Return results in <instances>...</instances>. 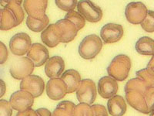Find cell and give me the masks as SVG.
I'll use <instances>...</instances> for the list:
<instances>
[{
  "label": "cell",
  "instance_id": "d6a6232c",
  "mask_svg": "<svg viewBox=\"0 0 154 116\" xmlns=\"http://www.w3.org/2000/svg\"><path fill=\"white\" fill-rule=\"evenodd\" d=\"M91 107L93 109V116H108V111L103 105H93Z\"/></svg>",
  "mask_w": 154,
  "mask_h": 116
},
{
  "label": "cell",
  "instance_id": "30bf717a",
  "mask_svg": "<svg viewBox=\"0 0 154 116\" xmlns=\"http://www.w3.org/2000/svg\"><path fill=\"white\" fill-rule=\"evenodd\" d=\"M123 36V28L116 23H107L102 27L100 37L106 44H113L120 40Z\"/></svg>",
  "mask_w": 154,
  "mask_h": 116
},
{
  "label": "cell",
  "instance_id": "484cf974",
  "mask_svg": "<svg viewBox=\"0 0 154 116\" xmlns=\"http://www.w3.org/2000/svg\"><path fill=\"white\" fill-rule=\"evenodd\" d=\"M49 23V17L46 15L41 19H32L29 16H28L26 19V25L28 28L32 31L36 32V33L43 31L48 27Z\"/></svg>",
  "mask_w": 154,
  "mask_h": 116
},
{
  "label": "cell",
  "instance_id": "8d00e7d4",
  "mask_svg": "<svg viewBox=\"0 0 154 116\" xmlns=\"http://www.w3.org/2000/svg\"><path fill=\"white\" fill-rule=\"evenodd\" d=\"M35 111L38 114V116H52V113L47 108H41L37 109Z\"/></svg>",
  "mask_w": 154,
  "mask_h": 116
},
{
  "label": "cell",
  "instance_id": "e0dca14e",
  "mask_svg": "<svg viewBox=\"0 0 154 116\" xmlns=\"http://www.w3.org/2000/svg\"><path fill=\"white\" fill-rule=\"evenodd\" d=\"M55 24L58 27L61 36V43L67 44L72 41L77 36L78 30L72 22L67 19H60Z\"/></svg>",
  "mask_w": 154,
  "mask_h": 116
},
{
  "label": "cell",
  "instance_id": "ab89813d",
  "mask_svg": "<svg viewBox=\"0 0 154 116\" xmlns=\"http://www.w3.org/2000/svg\"><path fill=\"white\" fill-rule=\"evenodd\" d=\"M150 116H153V111L150 112Z\"/></svg>",
  "mask_w": 154,
  "mask_h": 116
},
{
  "label": "cell",
  "instance_id": "7a4b0ae2",
  "mask_svg": "<svg viewBox=\"0 0 154 116\" xmlns=\"http://www.w3.org/2000/svg\"><path fill=\"white\" fill-rule=\"evenodd\" d=\"M103 48L102 40L96 34H90L83 38L79 46V53L81 57L90 60L96 57Z\"/></svg>",
  "mask_w": 154,
  "mask_h": 116
},
{
  "label": "cell",
  "instance_id": "4fadbf2b",
  "mask_svg": "<svg viewBox=\"0 0 154 116\" xmlns=\"http://www.w3.org/2000/svg\"><path fill=\"white\" fill-rule=\"evenodd\" d=\"M118 83L113 78L105 76L98 82V92L103 98L109 99L118 92Z\"/></svg>",
  "mask_w": 154,
  "mask_h": 116
},
{
  "label": "cell",
  "instance_id": "e575fe53",
  "mask_svg": "<svg viewBox=\"0 0 154 116\" xmlns=\"http://www.w3.org/2000/svg\"><path fill=\"white\" fill-rule=\"evenodd\" d=\"M9 53H8L6 46L0 41V64H3L7 60Z\"/></svg>",
  "mask_w": 154,
  "mask_h": 116
},
{
  "label": "cell",
  "instance_id": "5b68a950",
  "mask_svg": "<svg viewBox=\"0 0 154 116\" xmlns=\"http://www.w3.org/2000/svg\"><path fill=\"white\" fill-rule=\"evenodd\" d=\"M97 96V88L96 84L90 79L81 81L80 85L76 91L77 99L80 103L90 105L96 101Z\"/></svg>",
  "mask_w": 154,
  "mask_h": 116
},
{
  "label": "cell",
  "instance_id": "d590c367",
  "mask_svg": "<svg viewBox=\"0 0 154 116\" xmlns=\"http://www.w3.org/2000/svg\"><path fill=\"white\" fill-rule=\"evenodd\" d=\"M16 116H38V114H37L36 111H34L33 109L29 108L26 110V111H19Z\"/></svg>",
  "mask_w": 154,
  "mask_h": 116
},
{
  "label": "cell",
  "instance_id": "cb8c5ba5",
  "mask_svg": "<svg viewBox=\"0 0 154 116\" xmlns=\"http://www.w3.org/2000/svg\"><path fill=\"white\" fill-rule=\"evenodd\" d=\"M152 88H153V86H150L143 80L140 79L138 77H136V78L130 80L126 83V86H125V92L134 90V91L140 92L145 96L147 92Z\"/></svg>",
  "mask_w": 154,
  "mask_h": 116
},
{
  "label": "cell",
  "instance_id": "60d3db41",
  "mask_svg": "<svg viewBox=\"0 0 154 116\" xmlns=\"http://www.w3.org/2000/svg\"><path fill=\"white\" fill-rule=\"evenodd\" d=\"M0 11H1V9H0Z\"/></svg>",
  "mask_w": 154,
  "mask_h": 116
},
{
  "label": "cell",
  "instance_id": "44dd1931",
  "mask_svg": "<svg viewBox=\"0 0 154 116\" xmlns=\"http://www.w3.org/2000/svg\"><path fill=\"white\" fill-rule=\"evenodd\" d=\"M22 2L23 1H0V4L4 8L9 9L14 16L17 26L21 24L25 16L24 11L21 5Z\"/></svg>",
  "mask_w": 154,
  "mask_h": 116
},
{
  "label": "cell",
  "instance_id": "603a6c76",
  "mask_svg": "<svg viewBox=\"0 0 154 116\" xmlns=\"http://www.w3.org/2000/svg\"><path fill=\"white\" fill-rule=\"evenodd\" d=\"M17 27L16 19L12 12L6 8L0 11V30H9Z\"/></svg>",
  "mask_w": 154,
  "mask_h": 116
},
{
  "label": "cell",
  "instance_id": "d6986e66",
  "mask_svg": "<svg viewBox=\"0 0 154 116\" xmlns=\"http://www.w3.org/2000/svg\"><path fill=\"white\" fill-rule=\"evenodd\" d=\"M60 79L67 87V94H71L77 91L81 83V76L77 70L70 69L66 70L60 76Z\"/></svg>",
  "mask_w": 154,
  "mask_h": 116
},
{
  "label": "cell",
  "instance_id": "3957f363",
  "mask_svg": "<svg viewBox=\"0 0 154 116\" xmlns=\"http://www.w3.org/2000/svg\"><path fill=\"white\" fill-rule=\"evenodd\" d=\"M34 64L27 56L16 58L9 68L11 76L16 80H23L31 75L34 70Z\"/></svg>",
  "mask_w": 154,
  "mask_h": 116
},
{
  "label": "cell",
  "instance_id": "6da1fadb",
  "mask_svg": "<svg viewBox=\"0 0 154 116\" xmlns=\"http://www.w3.org/2000/svg\"><path fill=\"white\" fill-rule=\"evenodd\" d=\"M131 69V60L125 54L116 56L107 67L109 77L116 81H123L129 76Z\"/></svg>",
  "mask_w": 154,
  "mask_h": 116
},
{
  "label": "cell",
  "instance_id": "83f0119b",
  "mask_svg": "<svg viewBox=\"0 0 154 116\" xmlns=\"http://www.w3.org/2000/svg\"><path fill=\"white\" fill-rule=\"evenodd\" d=\"M73 116H93L92 107L85 103H79L75 106Z\"/></svg>",
  "mask_w": 154,
  "mask_h": 116
},
{
  "label": "cell",
  "instance_id": "8992f818",
  "mask_svg": "<svg viewBox=\"0 0 154 116\" xmlns=\"http://www.w3.org/2000/svg\"><path fill=\"white\" fill-rule=\"evenodd\" d=\"M147 9L145 4L141 2H130L126 5L125 16L126 20L132 24H140L146 16Z\"/></svg>",
  "mask_w": 154,
  "mask_h": 116
},
{
  "label": "cell",
  "instance_id": "ac0fdd59",
  "mask_svg": "<svg viewBox=\"0 0 154 116\" xmlns=\"http://www.w3.org/2000/svg\"><path fill=\"white\" fill-rule=\"evenodd\" d=\"M42 41L49 47H55L61 43L60 30L56 24H50L41 34Z\"/></svg>",
  "mask_w": 154,
  "mask_h": 116
},
{
  "label": "cell",
  "instance_id": "9a60e30c",
  "mask_svg": "<svg viewBox=\"0 0 154 116\" xmlns=\"http://www.w3.org/2000/svg\"><path fill=\"white\" fill-rule=\"evenodd\" d=\"M126 99L128 104L132 108L143 114H149V108L147 107L145 96L137 91L126 92Z\"/></svg>",
  "mask_w": 154,
  "mask_h": 116
},
{
  "label": "cell",
  "instance_id": "8fae6325",
  "mask_svg": "<svg viewBox=\"0 0 154 116\" xmlns=\"http://www.w3.org/2000/svg\"><path fill=\"white\" fill-rule=\"evenodd\" d=\"M27 57L33 63L34 67H41L49 60V50L44 45L35 43L29 50Z\"/></svg>",
  "mask_w": 154,
  "mask_h": 116
},
{
  "label": "cell",
  "instance_id": "f35d334b",
  "mask_svg": "<svg viewBox=\"0 0 154 116\" xmlns=\"http://www.w3.org/2000/svg\"><path fill=\"white\" fill-rule=\"evenodd\" d=\"M6 91V85L5 83L2 81V79H0V98H2L5 93Z\"/></svg>",
  "mask_w": 154,
  "mask_h": 116
},
{
  "label": "cell",
  "instance_id": "74e56055",
  "mask_svg": "<svg viewBox=\"0 0 154 116\" xmlns=\"http://www.w3.org/2000/svg\"><path fill=\"white\" fill-rule=\"evenodd\" d=\"M153 61H154V58H153V56H152V58H151V60H149V62L148 63V64H147L146 66V70L148 71V72L149 73V74H151V75H153L154 76V73H153V70H154V67H153Z\"/></svg>",
  "mask_w": 154,
  "mask_h": 116
},
{
  "label": "cell",
  "instance_id": "52a82bcc",
  "mask_svg": "<svg viewBox=\"0 0 154 116\" xmlns=\"http://www.w3.org/2000/svg\"><path fill=\"white\" fill-rule=\"evenodd\" d=\"M31 46V38L26 33L16 34L9 41V48L11 52L16 56H23L28 53Z\"/></svg>",
  "mask_w": 154,
  "mask_h": 116
},
{
  "label": "cell",
  "instance_id": "1f68e13d",
  "mask_svg": "<svg viewBox=\"0 0 154 116\" xmlns=\"http://www.w3.org/2000/svg\"><path fill=\"white\" fill-rule=\"evenodd\" d=\"M12 108L9 102L0 100V116H12Z\"/></svg>",
  "mask_w": 154,
  "mask_h": 116
},
{
  "label": "cell",
  "instance_id": "f546056e",
  "mask_svg": "<svg viewBox=\"0 0 154 116\" xmlns=\"http://www.w3.org/2000/svg\"><path fill=\"white\" fill-rule=\"evenodd\" d=\"M56 5L60 9L66 12H71L74 11V9L76 7L78 2L76 0H69V1H62V0H56L55 1Z\"/></svg>",
  "mask_w": 154,
  "mask_h": 116
},
{
  "label": "cell",
  "instance_id": "7402d4cb",
  "mask_svg": "<svg viewBox=\"0 0 154 116\" xmlns=\"http://www.w3.org/2000/svg\"><path fill=\"white\" fill-rule=\"evenodd\" d=\"M137 53L141 55L153 56L154 41L152 38L148 37H143L140 38L135 45Z\"/></svg>",
  "mask_w": 154,
  "mask_h": 116
},
{
  "label": "cell",
  "instance_id": "5bb4252c",
  "mask_svg": "<svg viewBox=\"0 0 154 116\" xmlns=\"http://www.w3.org/2000/svg\"><path fill=\"white\" fill-rule=\"evenodd\" d=\"M65 70V62L61 56H54L49 58L45 63V73L51 79L59 78Z\"/></svg>",
  "mask_w": 154,
  "mask_h": 116
},
{
  "label": "cell",
  "instance_id": "277c9868",
  "mask_svg": "<svg viewBox=\"0 0 154 116\" xmlns=\"http://www.w3.org/2000/svg\"><path fill=\"white\" fill-rule=\"evenodd\" d=\"M77 9L79 14L84 18L85 20L90 23H97L103 18V11L101 8L92 1L82 0L77 4Z\"/></svg>",
  "mask_w": 154,
  "mask_h": 116
},
{
  "label": "cell",
  "instance_id": "9c48e42d",
  "mask_svg": "<svg viewBox=\"0 0 154 116\" xmlns=\"http://www.w3.org/2000/svg\"><path fill=\"white\" fill-rule=\"evenodd\" d=\"M45 89V83L42 78L37 75H30L25 77L20 83V90L31 94L33 98L42 95Z\"/></svg>",
  "mask_w": 154,
  "mask_h": 116
},
{
  "label": "cell",
  "instance_id": "4316f807",
  "mask_svg": "<svg viewBox=\"0 0 154 116\" xmlns=\"http://www.w3.org/2000/svg\"><path fill=\"white\" fill-rule=\"evenodd\" d=\"M65 19H67L69 21L72 22L75 27H76L77 30L79 31L81 29H82L86 25V20L78 12L75 11H71L69 12L65 16Z\"/></svg>",
  "mask_w": 154,
  "mask_h": 116
},
{
  "label": "cell",
  "instance_id": "ba28073f",
  "mask_svg": "<svg viewBox=\"0 0 154 116\" xmlns=\"http://www.w3.org/2000/svg\"><path fill=\"white\" fill-rule=\"evenodd\" d=\"M9 103L12 109L18 111H23L31 108L33 105L34 98L29 92L19 90L11 95Z\"/></svg>",
  "mask_w": 154,
  "mask_h": 116
},
{
  "label": "cell",
  "instance_id": "836d02e7",
  "mask_svg": "<svg viewBox=\"0 0 154 116\" xmlns=\"http://www.w3.org/2000/svg\"><path fill=\"white\" fill-rule=\"evenodd\" d=\"M146 102L147 107L149 108V113L153 111V88L147 92V93L145 95Z\"/></svg>",
  "mask_w": 154,
  "mask_h": 116
},
{
  "label": "cell",
  "instance_id": "d4e9b609",
  "mask_svg": "<svg viewBox=\"0 0 154 116\" xmlns=\"http://www.w3.org/2000/svg\"><path fill=\"white\" fill-rule=\"evenodd\" d=\"M75 106L73 102L69 101L60 102L52 113V116H73Z\"/></svg>",
  "mask_w": 154,
  "mask_h": 116
},
{
  "label": "cell",
  "instance_id": "2e32d148",
  "mask_svg": "<svg viewBox=\"0 0 154 116\" xmlns=\"http://www.w3.org/2000/svg\"><path fill=\"white\" fill-rule=\"evenodd\" d=\"M48 1H24L23 7L29 16L35 19H41L46 16Z\"/></svg>",
  "mask_w": 154,
  "mask_h": 116
},
{
  "label": "cell",
  "instance_id": "ffe728a7",
  "mask_svg": "<svg viewBox=\"0 0 154 116\" xmlns=\"http://www.w3.org/2000/svg\"><path fill=\"white\" fill-rule=\"evenodd\" d=\"M109 113L112 116H123L127 110L126 101L120 95H115L107 102Z\"/></svg>",
  "mask_w": 154,
  "mask_h": 116
},
{
  "label": "cell",
  "instance_id": "7c38bea8",
  "mask_svg": "<svg viewBox=\"0 0 154 116\" xmlns=\"http://www.w3.org/2000/svg\"><path fill=\"white\" fill-rule=\"evenodd\" d=\"M46 95L53 101L63 99L67 94V87L60 78L50 79L46 84Z\"/></svg>",
  "mask_w": 154,
  "mask_h": 116
},
{
  "label": "cell",
  "instance_id": "4dcf8cb0",
  "mask_svg": "<svg viewBox=\"0 0 154 116\" xmlns=\"http://www.w3.org/2000/svg\"><path fill=\"white\" fill-rule=\"evenodd\" d=\"M136 75L137 76L138 78H140V79L145 81V82L147 83L149 85H150V86H153L154 85L153 75H151V74L147 71L146 69H142V70H138V71L136 72Z\"/></svg>",
  "mask_w": 154,
  "mask_h": 116
},
{
  "label": "cell",
  "instance_id": "f1b7e54d",
  "mask_svg": "<svg viewBox=\"0 0 154 116\" xmlns=\"http://www.w3.org/2000/svg\"><path fill=\"white\" fill-rule=\"evenodd\" d=\"M143 30L147 33H153L154 31V12L152 10H149L147 12L146 16L143 19V21L140 23Z\"/></svg>",
  "mask_w": 154,
  "mask_h": 116
}]
</instances>
